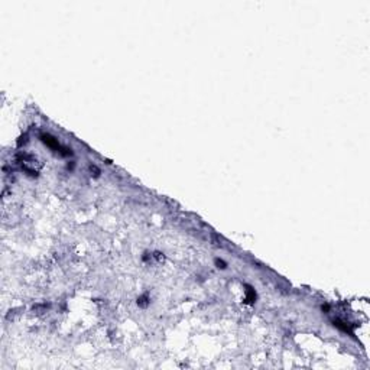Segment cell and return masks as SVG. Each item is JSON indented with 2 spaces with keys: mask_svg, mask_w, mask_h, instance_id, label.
I'll return each mask as SVG.
<instances>
[{
  "mask_svg": "<svg viewBox=\"0 0 370 370\" xmlns=\"http://www.w3.org/2000/svg\"><path fill=\"white\" fill-rule=\"evenodd\" d=\"M90 171H91V175H94V177H98V175H100V169H98L97 166H94V165L90 166Z\"/></svg>",
  "mask_w": 370,
  "mask_h": 370,
  "instance_id": "4",
  "label": "cell"
},
{
  "mask_svg": "<svg viewBox=\"0 0 370 370\" xmlns=\"http://www.w3.org/2000/svg\"><path fill=\"white\" fill-rule=\"evenodd\" d=\"M246 301L249 302V304H252V302H255L256 301V292L255 289L252 288V286H246Z\"/></svg>",
  "mask_w": 370,
  "mask_h": 370,
  "instance_id": "1",
  "label": "cell"
},
{
  "mask_svg": "<svg viewBox=\"0 0 370 370\" xmlns=\"http://www.w3.org/2000/svg\"><path fill=\"white\" fill-rule=\"evenodd\" d=\"M214 262H215V266H217L218 269H226V267H227V263H226L224 260H221V259H215Z\"/></svg>",
  "mask_w": 370,
  "mask_h": 370,
  "instance_id": "3",
  "label": "cell"
},
{
  "mask_svg": "<svg viewBox=\"0 0 370 370\" xmlns=\"http://www.w3.org/2000/svg\"><path fill=\"white\" fill-rule=\"evenodd\" d=\"M148 304H149V296L146 293L137 298V305L139 307H148Z\"/></svg>",
  "mask_w": 370,
  "mask_h": 370,
  "instance_id": "2",
  "label": "cell"
}]
</instances>
